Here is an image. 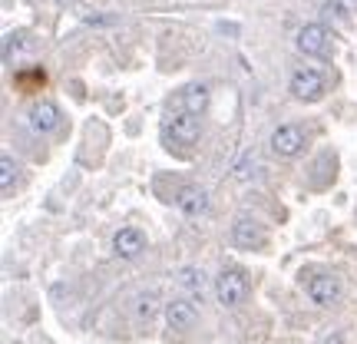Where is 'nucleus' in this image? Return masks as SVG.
I'll return each mask as SVG.
<instances>
[{
	"instance_id": "0eeeda50",
	"label": "nucleus",
	"mask_w": 357,
	"mask_h": 344,
	"mask_svg": "<svg viewBox=\"0 0 357 344\" xmlns=\"http://www.w3.org/2000/svg\"><path fill=\"white\" fill-rule=\"evenodd\" d=\"M291 93L305 103L321 100V96H324V77H321V70H314V66H301V70L291 77Z\"/></svg>"
},
{
	"instance_id": "20e7f679",
	"label": "nucleus",
	"mask_w": 357,
	"mask_h": 344,
	"mask_svg": "<svg viewBox=\"0 0 357 344\" xmlns=\"http://www.w3.org/2000/svg\"><path fill=\"white\" fill-rule=\"evenodd\" d=\"M294 43H298V50L305 53V57H318V60H328V57H331V33L321 24L301 27Z\"/></svg>"
},
{
	"instance_id": "f8f14e48",
	"label": "nucleus",
	"mask_w": 357,
	"mask_h": 344,
	"mask_svg": "<svg viewBox=\"0 0 357 344\" xmlns=\"http://www.w3.org/2000/svg\"><path fill=\"white\" fill-rule=\"evenodd\" d=\"M176 205L192 218L202 216V212H208V192H205L202 186H182V189L176 192Z\"/></svg>"
},
{
	"instance_id": "1a4fd4ad",
	"label": "nucleus",
	"mask_w": 357,
	"mask_h": 344,
	"mask_svg": "<svg viewBox=\"0 0 357 344\" xmlns=\"http://www.w3.org/2000/svg\"><path fill=\"white\" fill-rule=\"evenodd\" d=\"M113 252L119 258H126V262L139 258L142 252H146V232H142V229H132V225L119 229L113 235Z\"/></svg>"
},
{
	"instance_id": "f257e3e1",
	"label": "nucleus",
	"mask_w": 357,
	"mask_h": 344,
	"mask_svg": "<svg viewBox=\"0 0 357 344\" xmlns=\"http://www.w3.org/2000/svg\"><path fill=\"white\" fill-rule=\"evenodd\" d=\"M199 133H202V119L195 113H189V110H182V106L176 113H169L166 123H162V142L169 149H189V146H195Z\"/></svg>"
},
{
	"instance_id": "9b49d317",
	"label": "nucleus",
	"mask_w": 357,
	"mask_h": 344,
	"mask_svg": "<svg viewBox=\"0 0 357 344\" xmlns=\"http://www.w3.org/2000/svg\"><path fill=\"white\" fill-rule=\"evenodd\" d=\"M178 285H182V292L189 294L195 305H202L205 294H208V275H205L202 268H195V265L178 268Z\"/></svg>"
},
{
	"instance_id": "39448f33",
	"label": "nucleus",
	"mask_w": 357,
	"mask_h": 344,
	"mask_svg": "<svg viewBox=\"0 0 357 344\" xmlns=\"http://www.w3.org/2000/svg\"><path fill=\"white\" fill-rule=\"evenodd\" d=\"M305 292H307V298L314 301V305H321V308H331L337 298H341V278L337 275H328V271H321V275H311V278L305 281Z\"/></svg>"
},
{
	"instance_id": "4468645a",
	"label": "nucleus",
	"mask_w": 357,
	"mask_h": 344,
	"mask_svg": "<svg viewBox=\"0 0 357 344\" xmlns=\"http://www.w3.org/2000/svg\"><path fill=\"white\" fill-rule=\"evenodd\" d=\"M155 315V292H142L136 298V318L139 321H153Z\"/></svg>"
},
{
	"instance_id": "7ed1b4c3",
	"label": "nucleus",
	"mask_w": 357,
	"mask_h": 344,
	"mask_svg": "<svg viewBox=\"0 0 357 344\" xmlns=\"http://www.w3.org/2000/svg\"><path fill=\"white\" fill-rule=\"evenodd\" d=\"M265 242H268V232L258 218H252V216L235 218V225H231V245H235V248L255 252V248H261Z\"/></svg>"
},
{
	"instance_id": "dca6fc26",
	"label": "nucleus",
	"mask_w": 357,
	"mask_h": 344,
	"mask_svg": "<svg viewBox=\"0 0 357 344\" xmlns=\"http://www.w3.org/2000/svg\"><path fill=\"white\" fill-rule=\"evenodd\" d=\"M351 3H354V7H357V0H351Z\"/></svg>"
},
{
	"instance_id": "ddd939ff",
	"label": "nucleus",
	"mask_w": 357,
	"mask_h": 344,
	"mask_svg": "<svg viewBox=\"0 0 357 344\" xmlns=\"http://www.w3.org/2000/svg\"><path fill=\"white\" fill-rule=\"evenodd\" d=\"M178 103H182V110L202 116L205 106H208V87H202V83H189V87L178 93Z\"/></svg>"
},
{
	"instance_id": "2eb2a0df",
	"label": "nucleus",
	"mask_w": 357,
	"mask_h": 344,
	"mask_svg": "<svg viewBox=\"0 0 357 344\" xmlns=\"http://www.w3.org/2000/svg\"><path fill=\"white\" fill-rule=\"evenodd\" d=\"M13 179H17V166H13L10 156H3V159H0V186H3V195H10Z\"/></svg>"
},
{
	"instance_id": "f03ea898",
	"label": "nucleus",
	"mask_w": 357,
	"mask_h": 344,
	"mask_svg": "<svg viewBox=\"0 0 357 344\" xmlns=\"http://www.w3.org/2000/svg\"><path fill=\"white\" fill-rule=\"evenodd\" d=\"M215 298H218V305L238 308L248 298V275H245L242 268H222L215 278Z\"/></svg>"
},
{
	"instance_id": "423d86ee",
	"label": "nucleus",
	"mask_w": 357,
	"mask_h": 344,
	"mask_svg": "<svg viewBox=\"0 0 357 344\" xmlns=\"http://www.w3.org/2000/svg\"><path fill=\"white\" fill-rule=\"evenodd\" d=\"M305 149V129L298 123H284L271 133V153L281 156V159H291Z\"/></svg>"
},
{
	"instance_id": "6e6552de",
	"label": "nucleus",
	"mask_w": 357,
	"mask_h": 344,
	"mask_svg": "<svg viewBox=\"0 0 357 344\" xmlns=\"http://www.w3.org/2000/svg\"><path fill=\"white\" fill-rule=\"evenodd\" d=\"M199 318V305L192 298H172L166 301V321L172 331H189L192 324Z\"/></svg>"
},
{
	"instance_id": "9d476101",
	"label": "nucleus",
	"mask_w": 357,
	"mask_h": 344,
	"mask_svg": "<svg viewBox=\"0 0 357 344\" xmlns=\"http://www.w3.org/2000/svg\"><path fill=\"white\" fill-rule=\"evenodd\" d=\"M26 123H30V129H33V133H40V136H50L53 129L60 126V110H56L50 100H40V103H33V106H30Z\"/></svg>"
}]
</instances>
